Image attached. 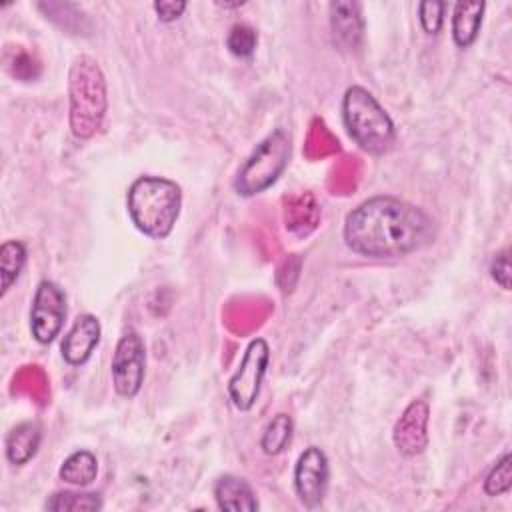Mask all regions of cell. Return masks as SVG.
<instances>
[{"label":"cell","mask_w":512,"mask_h":512,"mask_svg":"<svg viewBox=\"0 0 512 512\" xmlns=\"http://www.w3.org/2000/svg\"><path fill=\"white\" fill-rule=\"evenodd\" d=\"M344 244L366 258H400L434 238L432 216L396 196H372L352 208L342 226Z\"/></svg>","instance_id":"obj_1"},{"label":"cell","mask_w":512,"mask_h":512,"mask_svg":"<svg viewBox=\"0 0 512 512\" xmlns=\"http://www.w3.org/2000/svg\"><path fill=\"white\" fill-rule=\"evenodd\" d=\"M126 210L138 232L164 240L180 218L182 188L164 176H138L126 192Z\"/></svg>","instance_id":"obj_2"},{"label":"cell","mask_w":512,"mask_h":512,"mask_svg":"<svg viewBox=\"0 0 512 512\" xmlns=\"http://www.w3.org/2000/svg\"><path fill=\"white\" fill-rule=\"evenodd\" d=\"M70 130L78 140L92 138L108 110L106 78L98 62L86 54L76 56L68 70Z\"/></svg>","instance_id":"obj_3"},{"label":"cell","mask_w":512,"mask_h":512,"mask_svg":"<svg viewBox=\"0 0 512 512\" xmlns=\"http://www.w3.org/2000/svg\"><path fill=\"white\" fill-rule=\"evenodd\" d=\"M342 120L350 138L368 154H384L396 140L390 114L364 88L350 86L342 96Z\"/></svg>","instance_id":"obj_4"},{"label":"cell","mask_w":512,"mask_h":512,"mask_svg":"<svg viewBox=\"0 0 512 512\" xmlns=\"http://www.w3.org/2000/svg\"><path fill=\"white\" fill-rule=\"evenodd\" d=\"M290 152L292 144L288 132L282 128L272 130L256 144V148L240 166L234 178V190L246 198L268 190L286 170Z\"/></svg>","instance_id":"obj_5"},{"label":"cell","mask_w":512,"mask_h":512,"mask_svg":"<svg viewBox=\"0 0 512 512\" xmlns=\"http://www.w3.org/2000/svg\"><path fill=\"white\" fill-rule=\"evenodd\" d=\"M268 364H270L268 342L260 336L252 338L240 358L236 372L230 376L226 384L228 398L236 410L248 412L254 408L260 396V388H262V380L266 376Z\"/></svg>","instance_id":"obj_6"},{"label":"cell","mask_w":512,"mask_h":512,"mask_svg":"<svg viewBox=\"0 0 512 512\" xmlns=\"http://www.w3.org/2000/svg\"><path fill=\"white\" fill-rule=\"evenodd\" d=\"M112 386L118 396L134 398L146 376V344L136 330H126L114 348L110 362Z\"/></svg>","instance_id":"obj_7"},{"label":"cell","mask_w":512,"mask_h":512,"mask_svg":"<svg viewBox=\"0 0 512 512\" xmlns=\"http://www.w3.org/2000/svg\"><path fill=\"white\" fill-rule=\"evenodd\" d=\"M66 294L54 280H40L30 306V334L32 338L48 346L62 332L66 320Z\"/></svg>","instance_id":"obj_8"},{"label":"cell","mask_w":512,"mask_h":512,"mask_svg":"<svg viewBox=\"0 0 512 512\" xmlns=\"http://www.w3.org/2000/svg\"><path fill=\"white\" fill-rule=\"evenodd\" d=\"M294 490L300 504L308 510L318 508L330 484V462L322 448L308 446L294 464Z\"/></svg>","instance_id":"obj_9"},{"label":"cell","mask_w":512,"mask_h":512,"mask_svg":"<svg viewBox=\"0 0 512 512\" xmlns=\"http://www.w3.org/2000/svg\"><path fill=\"white\" fill-rule=\"evenodd\" d=\"M428 420L430 406L426 400H412L404 408L392 430L394 446L402 456L414 458L424 452L428 446Z\"/></svg>","instance_id":"obj_10"},{"label":"cell","mask_w":512,"mask_h":512,"mask_svg":"<svg viewBox=\"0 0 512 512\" xmlns=\"http://www.w3.org/2000/svg\"><path fill=\"white\" fill-rule=\"evenodd\" d=\"M100 336V320L94 314H80L62 338L60 352L64 362L68 366H82L84 362H88V358L100 344Z\"/></svg>","instance_id":"obj_11"},{"label":"cell","mask_w":512,"mask_h":512,"mask_svg":"<svg viewBox=\"0 0 512 512\" xmlns=\"http://www.w3.org/2000/svg\"><path fill=\"white\" fill-rule=\"evenodd\" d=\"M330 28L340 50H358L364 36L362 6L358 2H330Z\"/></svg>","instance_id":"obj_12"},{"label":"cell","mask_w":512,"mask_h":512,"mask_svg":"<svg viewBox=\"0 0 512 512\" xmlns=\"http://www.w3.org/2000/svg\"><path fill=\"white\" fill-rule=\"evenodd\" d=\"M212 492L216 506L226 512H256L260 506L250 482L236 474L218 476Z\"/></svg>","instance_id":"obj_13"},{"label":"cell","mask_w":512,"mask_h":512,"mask_svg":"<svg viewBox=\"0 0 512 512\" xmlns=\"http://www.w3.org/2000/svg\"><path fill=\"white\" fill-rule=\"evenodd\" d=\"M42 442V428L34 420H24L18 422L16 426L10 428V432L4 438V454L10 464L14 466H24L28 464Z\"/></svg>","instance_id":"obj_14"},{"label":"cell","mask_w":512,"mask_h":512,"mask_svg":"<svg viewBox=\"0 0 512 512\" xmlns=\"http://www.w3.org/2000/svg\"><path fill=\"white\" fill-rule=\"evenodd\" d=\"M484 2H456L452 10V40L458 48H470L482 26Z\"/></svg>","instance_id":"obj_15"},{"label":"cell","mask_w":512,"mask_h":512,"mask_svg":"<svg viewBox=\"0 0 512 512\" xmlns=\"http://www.w3.org/2000/svg\"><path fill=\"white\" fill-rule=\"evenodd\" d=\"M98 476V460L90 450H76L64 458L58 468V478L74 488L90 486Z\"/></svg>","instance_id":"obj_16"},{"label":"cell","mask_w":512,"mask_h":512,"mask_svg":"<svg viewBox=\"0 0 512 512\" xmlns=\"http://www.w3.org/2000/svg\"><path fill=\"white\" fill-rule=\"evenodd\" d=\"M28 260V250L20 240H4L0 246V296L4 298L12 284L20 278Z\"/></svg>","instance_id":"obj_17"},{"label":"cell","mask_w":512,"mask_h":512,"mask_svg":"<svg viewBox=\"0 0 512 512\" xmlns=\"http://www.w3.org/2000/svg\"><path fill=\"white\" fill-rule=\"evenodd\" d=\"M44 508L50 512H96L102 510V496L98 492L58 490L46 498Z\"/></svg>","instance_id":"obj_18"},{"label":"cell","mask_w":512,"mask_h":512,"mask_svg":"<svg viewBox=\"0 0 512 512\" xmlns=\"http://www.w3.org/2000/svg\"><path fill=\"white\" fill-rule=\"evenodd\" d=\"M292 434H294L292 416L286 412H278L276 416H272V420L266 424V428L260 436L262 452L266 456H278L280 452H284L290 446Z\"/></svg>","instance_id":"obj_19"},{"label":"cell","mask_w":512,"mask_h":512,"mask_svg":"<svg viewBox=\"0 0 512 512\" xmlns=\"http://www.w3.org/2000/svg\"><path fill=\"white\" fill-rule=\"evenodd\" d=\"M484 494L486 496H502L508 494L512 488V456L504 452L484 476Z\"/></svg>","instance_id":"obj_20"},{"label":"cell","mask_w":512,"mask_h":512,"mask_svg":"<svg viewBox=\"0 0 512 512\" xmlns=\"http://www.w3.org/2000/svg\"><path fill=\"white\" fill-rule=\"evenodd\" d=\"M256 44H258V34L248 24H242V22L234 24L226 34V48L236 58H250L256 50Z\"/></svg>","instance_id":"obj_21"},{"label":"cell","mask_w":512,"mask_h":512,"mask_svg":"<svg viewBox=\"0 0 512 512\" xmlns=\"http://www.w3.org/2000/svg\"><path fill=\"white\" fill-rule=\"evenodd\" d=\"M446 2H438V0H426L418 4V18H420V26L426 34H438L442 24H444V10H446Z\"/></svg>","instance_id":"obj_22"},{"label":"cell","mask_w":512,"mask_h":512,"mask_svg":"<svg viewBox=\"0 0 512 512\" xmlns=\"http://www.w3.org/2000/svg\"><path fill=\"white\" fill-rule=\"evenodd\" d=\"M490 276L502 288L510 290L512 286V266H510V248L498 250L490 260Z\"/></svg>","instance_id":"obj_23"},{"label":"cell","mask_w":512,"mask_h":512,"mask_svg":"<svg viewBox=\"0 0 512 512\" xmlns=\"http://www.w3.org/2000/svg\"><path fill=\"white\" fill-rule=\"evenodd\" d=\"M186 6H188V4H186L184 0H160V2H154V4H152V8H154L158 20H160V22H166V24L178 20V18L184 14Z\"/></svg>","instance_id":"obj_24"}]
</instances>
